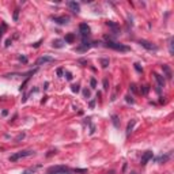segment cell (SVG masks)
Segmentation results:
<instances>
[{"instance_id": "f546056e", "label": "cell", "mask_w": 174, "mask_h": 174, "mask_svg": "<svg viewBox=\"0 0 174 174\" xmlns=\"http://www.w3.org/2000/svg\"><path fill=\"white\" fill-rule=\"evenodd\" d=\"M56 72H57V75H59V76H63V74H64V71H63V68H59V70H57Z\"/></svg>"}, {"instance_id": "d6986e66", "label": "cell", "mask_w": 174, "mask_h": 174, "mask_svg": "<svg viewBox=\"0 0 174 174\" xmlns=\"http://www.w3.org/2000/svg\"><path fill=\"white\" fill-rule=\"evenodd\" d=\"M6 30H7V25L3 22V23H2V26H0V38L3 37V34L6 33Z\"/></svg>"}, {"instance_id": "7402d4cb", "label": "cell", "mask_w": 174, "mask_h": 174, "mask_svg": "<svg viewBox=\"0 0 174 174\" xmlns=\"http://www.w3.org/2000/svg\"><path fill=\"white\" fill-rule=\"evenodd\" d=\"M109 89V82L108 79H103V90H108Z\"/></svg>"}, {"instance_id": "3957f363", "label": "cell", "mask_w": 174, "mask_h": 174, "mask_svg": "<svg viewBox=\"0 0 174 174\" xmlns=\"http://www.w3.org/2000/svg\"><path fill=\"white\" fill-rule=\"evenodd\" d=\"M33 154H34L33 150H22V151H18V152L12 154V155L10 157V162H16L18 159L26 158V157H30V155H33Z\"/></svg>"}, {"instance_id": "44dd1931", "label": "cell", "mask_w": 174, "mask_h": 174, "mask_svg": "<svg viewBox=\"0 0 174 174\" xmlns=\"http://www.w3.org/2000/svg\"><path fill=\"white\" fill-rule=\"evenodd\" d=\"M148 91H150V87H148V86H143V89H141V93H143L144 95H146V94H147Z\"/></svg>"}, {"instance_id": "30bf717a", "label": "cell", "mask_w": 174, "mask_h": 174, "mask_svg": "<svg viewBox=\"0 0 174 174\" xmlns=\"http://www.w3.org/2000/svg\"><path fill=\"white\" fill-rule=\"evenodd\" d=\"M67 6L70 7V10H71L72 12H76V14H78V12L80 11V6L76 3V2H68V3H67Z\"/></svg>"}, {"instance_id": "9a60e30c", "label": "cell", "mask_w": 174, "mask_h": 174, "mask_svg": "<svg viewBox=\"0 0 174 174\" xmlns=\"http://www.w3.org/2000/svg\"><path fill=\"white\" fill-rule=\"evenodd\" d=\"M169 158H170V154H167V155H161V157H159V158H157L155 161H157V162H159V163H162V162L165 163V162H167V161H169Z\"/></svg>"}, {"instance_id": "836d02e7", "label": "cell", "mask_w": 174, "mask_h": 174, "mask_svg": "<svg viewBox=\"0 0 174 174\" xmlns=\"http://www.w3.org/2000/svg\"><path fill=\"white\" fill-rule=\"evenodd\" d=\"M169 46H170V53H173V38H170V44H169Z\"/></svg>"}, {"instance_id": "8d00e7d4", "label": "cell", "mask_w": 174, "mask_h": 174, "mask_svg": "<svg viewBox=\"0 0 174 174\" xmlns=\"http://www.w3.org/2000/svg\"><path fill=\"white\" fill-rule=\"evenodd\" d=\"M10 44H11V40H7V41H6V46H8Z\"/></svg>"}, {"instance_id": "4316f807", "label": "cell", "mask_w": 174, "mask_h": 174, "mask_svg": "<svg viewBox=\"0 0 174 174\" xmlns=\"http://www.w3.org/2000/svg\"><path fill=\"white\" fill-rule=\"evenodd\" d=\"M135 70H136V71H138V72H143V70H141V68H140V65H139V64H138V63H136V64H135Z\"/></svg>"}, {"instance_id": "603a6c76", "label": "cell", "mask_w": 174, "mask_h": 174, "mask_svg": "<svg viewBox=\"0 0 174 174\" xmlns=\"http://www.w3.org/2000/svg\"><path fill=\"white\" fill-rule=\"evenodd\" d=\"M22 139H25V133H19L18 136H16V139H15V141H19V140H22Z\"/></svg>"}, {"instance_id": "7c38bea8", "label": "cell", "mask_w": 174, "mask_h": 174, "mask_svg": "<svg viewBox=\"0 0 174 174\" xmlns=\"http://www.w3.org/2000/svg\"><path fill=\"white\" fill-rule=\"evenodd\" d=\"M53 21L59 25H65V23H68L70 19H68V16H56V18H53Z\"/></svg>"}, {"instance_id": "60d3db41", "label": "cell", "mask_w": 174, "mask_h": 174, "mask_svg": "<svg viewBox=\"0 0 174 174\" xmlns=\"http://www.w3.org/2000/svg\"><path fill=\"white\" fill-rule=\"evenodd\" d=\"M129 174H138V173H136V171H131Z\"/></svg>"}, {"instance_id": "9c48e42d", "label": "cell", "mask_w": 174, "mask_h": 174, "mask_svg": "<svg viewBox=\"0 0 174 174\" xmlns=\"http://www.w3.org/2000/svg\"><path fill=\"white\" fill-rule=\"evenodd\" d=\"M106 25L112 29L113 33H116V34L120 33V25H118V23H116V22H113V21H108V22H106Z\"/></svg>"}, {"instance_id": "ffe728a7", "label": "cell", "mask_w": 174, "mask_h": 174, "mask_svg": "<svg viewBox=\"0 0 174 174\" xmlns=\"http://www.w3.org/2000/svg\"><path fill=\"white\" fill-rule=\"evenodd\" d=\"M71 89H72L74 93H79V91H80V86H79V84H72Z\"/></svg>"}, {"instance_id": "e575fe53", "label": "cell", "mask_w": 174, "mask_h": 174, "mask_svg": "<svg viewBox=\"0 0 174 174\" xmlns=\"http://www.w3.org/2000/svg\"><path fill=\"white\" fill-rule=\"evenodd\" d=\"M19 60H21L22 63H27V59H26L25 56H21V57H19Z\"/></svg>"}, {"instance_id": "e0dca14e", "label": "cell", "mask_w": 174, "mask_h": 174, "mask_svg": "<svg viewBox=\"0 0 174 174\" xmlns=\"http://www.w3.org/2000/svg\"><path fill=\"white\" fill-rule=\"evenodd\" d=\"M38 167H40V166H35V167H29V169H26L22 174H34V173H35V170H37Z\"/></svg>"}, {"instance_id": "52a82bcc", "label": "cell", "mask_w": 174, "mask_h": 174, "mask_svg": "<svg viewBox=\"0 0 174 174\" xmlns=\"http://www.w3.org/2000/svg\"><path fill=\"white\" fill-rule=\"evenodd\" d=\"M154 76H155V80L158 82V93H161L162 87H165V78L161 76L159 74H157V72H154Z\"/></svg>"}, {"instance_id": "2e32d148", "label": "cell", "mask_w": 174, "mask_h": 174, "mask_svg": "<svg viewBox=\"0 0 174 174\" xmlns=\"http://www.w3.org/2000/svg\"><path fill=\"white\" fill-rule=\"evenodd\" d=\"M75 41V35L74 34H67L65 35V40H64V42H68V44H71V42H74Z\"/></svg>"}, {"instance_id": "f1b7e54d", "label": "cell", "mask_w": 174, "mask_h": 174, "mask_svg": "<svg viewBox=\"0 0 174 174\" xmlns=\"http://www.w3.org/2000/svg\"><path fill=\"white\" fill-rule=\"evenodd\" d=\"M65 76H67V80H72V74L71 72H67Z\"/></svg>"}, {"instance_id": "f35d334b", "label": "cell", "mask_w": 174, "mask_h": 174, "mask_svg": "<svg viewBox=\"0 0 174 174\" xmlns=\"http://www.w3.org/2000/svg\"><path fill=\"white\" fill-rule=\"evenodd\" d=\"M8 114V110H3V116H7Z\"/></svg>"}, {"instance_id": "ac0fdd59", "label": "cell", "mask_w": 174, "mask_h": 174, "mask_svg": "<svg viewBox=\"0 0 174 174\" xmlns=\"http://www.w3.org/2000/svg\"><path fill=\"white\" fill-rule=\"evenodd\" d=\"M101 65H102V68H108L109 67V59H101Z\"/></svg>"}, {"instance_id": "8fae6325", "label": "cell", "mask_w": 174, "mask_h": 174, "mask_svg": "<svg viewBox=\"0 0 174 174\" xmlns=\"http://www.w3.org/2000/svg\"><path fill=\"white\" fill-rule=\"evenodd\" d=\"M162 70H163V74H165L166 79H171L173 74H171V70H170V67H169L167 64H163V65H162Z\"/></svg>"}, {"instance_id": "4fadbf2b", "label": "cell", "mask_w": 174, "mask_h": 174, "mask_svg": "<svg viewBox=\"0 0 174 174\" xmlns=\"http://www.w3.org/2000/svg\"><path fill=\"white\" fill-rule=\"evenodd\" d=\"M135 125H136V120H131L129 122H128V127H127V136H129V135L132 133V131H133V128H135Z\"/></svg>"}, {"instance_id": "cb8c5ba5", "label": "cell", "mask_w": 174, "mask_h": 174, "mask_svg": "<svg viewBox=\"0 0 174 174\" xmlns=\"http://www.w3.org/2000/svg\"><path fill=\"white\" fill-rule=\"evenodd\" d=\"M90 84H91V87H93V89H95V87H97V80L93 78V79L90 80Z\"/></svg>"}, {"instance_id": "1f68e13d", "label": "cell", "mask_w": 174, "mask_h": 174, "mask_svg": "<svg viewBox=\"0 0 174 174\" xmlns=\"http://www.w3.org/2000/svg\"><path fill=\"white\" fill-rule=\"evenodd\" d=\"M125 99H127V102H131V103H133L132 97H129V95H127V97H125Z\"/></svg>"}, {"instance_id": "d590c367", "label": "cell", "mask_w": 174, "mask_h": 174, "mask_svg": "<svg viewBox=\"0 0 174 174\" xmlns=\"http://www.w3.org/2000/svg\"><path fill=\"white\" fill-rule=\"evenodd\" d=\"M131 89H132V91H136V86L132 84V86H131Z\"/></svg>"}, {"instance_id": "d6a6232c", "label": "cell", "mask_w": 174, "mask_h": 174, "mask_svg": "<svg viewBox=\"0 0 174 174\" xmlns=\"http://www.w3.org/2000/svg\"><path fill=\"white\" fill-rule=\"evenodd\" d=\"M41 44H42V40H40V41H38V42H35V44H33V46H34V48H38V46H40Z\"/></svg>"}, {"instance_id": "8992f818", "label": "cell", "mask_w": 174, "mask_h": 174, "mask_svg": "<svg viewBox=\"0 0 174 174\" xmlns=\"http://www.w3.org/2000/svg\"><path fill=\"white\" fill-rule=\"evenodd\" d=\"M79 31H80V35L83 38L89 37L90 35V26L87 25V23H80L79 25Z\"/></svg>"}, {"instance_id": "277c9868", "label": "cell", "mask_w": 174, "mask_h": 174, "mask_svg": "<svg viewBox=\"0 0 174 174\" xmlns=\"http://www.w3.org/2000/svg\"><path fill=\"white\" fill-rule=\"evenodd\" d=\"M139 44H140L143 48H146L147 51H154V52H157V51H158V46H157L155 44H152V42L147 41V40H140Z\"/></svg>"}, {"instance_id": "d4e9b609", "label": "cell", "mask_w": 174, "mask_h": 174, "mask_svg": "<svg viewBox=\"0 0 174 174\" xmlns=\"http://www.w3.org/2000/svg\"><path fill=\"white\" fill-rule=\"evenodd\" d=\"M83 95H84V98H89V97H90V91L89 90H83Z\"/></svg>"}, {"instance_id": "484cf974", "label": "cell", "mask_w": 174, "mask_h": 174, "mask_svg": "<svg viewBox=\"0 0 174 174\" xmlns=\"http://www.w3.org/2000/svg\"><path fill=\"white\" fill-rule=\"evenodd\" d=\"M18 15H19V10H15V12H14V21L15 22L18 21Z\"/></svg>"}, {"instance_id": "5bb4252c", "label": "cell", "mask_w": 174, "mask_h": 174, "mask_svg": "<svg viewBox=\"0 0 174 174\" xmlns=\"http://www.w3.org/2000/svg\"><path fill=\"white\" fill-rule=\"evenodd\" d=\"M64 45H65V42H64L63 40H54L53 44H52L53 48H59V49H60V48H63Z\"/></svg>"}, {"instance_id": "74e56055", "label": "cell", "mask_w": 174, "mask_h": 174, "mask_svg": "<svg viewBox=\"0 0 174 174\" xmlns=\"http://www.w3.org/2000/svg\"><path fill=\"white\" fill-rule=\"evenodd\" d=\"M94 103H95L94 101H91V102H90V108H94Z\"/></svg>"}, {"instance_id": "83f0119b", "label": "cell", "mask_w": 174, "mask_h": 174, "mask_svg": "<svg viewBox=\"0 0 174 174\" xmlns=\"http://www.w3.org/2000/svg\"><path fill=\"white\" fill-rule=\"evenodd\" d=\"M74 171H75V173H87L86 169H75Z\"/></svg>"}, {"instance_id": "7a4b0ae2", "label": "cell", "mask_w": 174, "mask_h": 174, "mask_svg": "<svg viewBox=\"0 0 174 174\" xmlns=\"http://www.w3.org/2000/svg\"><path fill=\"white\" fill-rule=\"evenodd\" d=\"M71 170L64 166V165H59V166H51L49 169L46 170L45 174H70Z\"/></svg>"}, {"instance_id": "5b68a950", "label": "cell", "mask_w": 174, "mask_h": 174, "mask_svg": "<svg viewBox=\"0 0 174 174\" xmlns=\"http://www.w3.org/2000/svg\"><path fill=\"white\" fill-rule=\"evenodd\" d=\"M54 59L52 56H41V57H38L37 61H35V65H44V64H48V63H53Z\"/></svg>"}, {"instance_id": "6da1fadb", "label": "cell", "mask_w": 174, "mask_h": 174, "mask_svg": "<svg viewBox=\"0 0 174 174\" xmlns=\"http://www.w3.org/2000/svg\"><path fill=\"white\" fill-rule=\"evenodd\" d=\"M105 45L110 48V49H114L117 52H128L129 51V46L124 45V44H120V42H116V41H112V40H106Z\"/></svg>"}, {"instance_id": "ab89813d", "label": "cell", "mask_w": 174, "mask_h": 174, "mask_svg": "<svg viewBox=\"0 0 174 174\" xmlns=\"http://www.w3.org/2000/svg\"><path fill=\"white\" fill-rule=\"evenodd\" d=\"M106 174H114V170H110V171H108Z\"/></svg>"}, {"instance_id": "4dcf8cb0", "label": "cell", "mask_w": 174, "mask_h": 174, "mask_svg": "<svg viewBox=\"0 0 174 174\" xmlns=\"http://www.w3.org/2000/svg\"><path fill=\"white\" fill-rule=\"evenodd\" d=\"M113 122L116 127H118V122H117V116H113Z\"/></svg>"}, {"instance_id": "ba28073f", "label": "cell", "mask_w": 174, "mask_h": 174, "mask_svg": "<svg viewBox=\"0 0 174 174\" xmlns=\"http://www.w3.org/2000/svg\"><path fill=\"white\" fill-rule=\"evenodd\" d=\"M152 157H154L152 151H147V152H144V155L141 157V161H140V165H141V166H144V165H146V163H147L150 159H152Z\"/></svg>"}]
</instances>
